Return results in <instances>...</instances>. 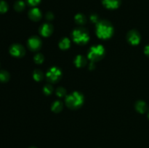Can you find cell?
<instances>
[{
  "label": "cell",
  "mask_w": 149,
  "mask_h": 148,
  "mask_svg": "<svg viewBox=\"0 0 149 148\" xmlns=\"http://www.w3.org/2000/svg\"><path fill=\"white\" fill-rule=\"evenodd\" d=\"M127 40L131 44L137 45L140 43L141 41V36L138 32L136 30H131L127 34Z\"/></svg>",
  "instance_id": "obj_7"
},
{
  "label": "cell",
  "mask_w": 149,
  "mask_h": 148,
  "mask_svg": "<svg viewBox=\"0 0 149 148\" xmlns=\"http://www.w3.org/2000/svg\"><path fill=\"white\" fill-rule=\"evenodd\" d=\"M90 19H91V20L93 22H94V23H98V17H97L96 15H92L91 16H90Z\"/></svg>",
  "instance_id": "obj_25"
},
{
  "label": "cell",
  "mask_w": 149,
  "mask_h": 148,
  "mask_svg": "<svg viewBox=\"0 0 149 148\" xmlns=\"http://www.w3.org/2000/svg\"><path fill=\"white\" fill-rule=\"evenodd\" d=\"M104 54V47L103 46H101V45H97V46H93L90 49V51L88 52V55H87V57H88L89 59H90L92 62H94L102 59Z\"/></svg>",
  "instance_id": "obj_4"
},
{
  "label": "cell",
  "mask_w": 149,
  "mask_h": 148,
  "mask_svg": "<svg viewBox=\"0 0 149 148\" xmlns=\"http://www.w3.org/2000/svg\"><path fill=\"white\" fill-rule=\"evenodd\" d=\"M8 10V4L5 1L0 0V13H4Z\"/></svg>",
  "instance_id": "obj_19"
},
{
  "label": "cell",
  "mask_w": 149,
  "mask_h": 148,
  "mask_svg": "<svg viewBox=\"0 0 149 148\" xmlns=\"http://www.w3.org/2000/svg\"><path fill=\"white\" fill-rule=\"evenodd\" d=\"M10 52L13 56L15 57H22L25 54V49L23 46H22L20 44H13L10 47Z\"/></svg>",
  "instance_id": "obj_6"
},
{
  "label": "cell",
  "mask_w": 149,
  "mask_h": 148,
  "mask_svg": "<svg viewBox=\"0 0 149 148\" xmlns=\"http://www.w3.org/2000/svg\"><path fill=\"white\" fill-rule=\"evenodd\" d=\"M46 18L47 19V20H52V19L53 18V15L52 14V12H48L47 14Z\"/></svg>",
  "instance_id": "obj_26"
},
{
  "label": "cell",
  "mask_w": 149,
  "mask_h": 148,
  "mask_svg": "<svg viewBox=\"0 0 149 148\" xmlns=\"http://www.w3.org/2000/svg\"><path fill=\"white\" fill-rule=\"evenodd\" d=\"M70 41L67 38H64L59 42V46L62 49H67L70 46Z\"/></svg>",
  "instance_id": "obj_14"
},
{
  "label": "cell",
  "mask_w": 149,
  "mask_h": 148,
  "mask_svg": "<svg viewBox=\"0 0 149 148\" xmlns=\"http://www.w3.org/2000/svg\"><path fill=\"white\" fill-rule=\"evenodd\" d=\"M39 32H40V33L43 36H45V37H46V36H49L52 32V26L48 24V23L43 24L41 26L40 29H39Z\"/></svg>",
  "instance_id": "obj_10"
},
{
  "label": "cell",
  "mask_w": 149,
  "mask_h": 148,
  "mask_svg": "<svg viewBox=\"0 0 149 148\" xmlns=\"http://www.w3.org/2000/svg\"><path fill=\"white\" fill-rule=\"evenodd\" d=\"M56 94L58 97H63L65 94V90L63 88H62V87H60V88H58V89H57Z\"/></svg>",
  "instance_id": "obj_21"
},
{
  "label": "cell",
  "mask_w": 149,
  "mask_h": 148,
  "mask_svg": "<svg viewBox=\"0 0 149 148\" xmlns=\"http://www.w3.org/2000/svg\"><path fill=\"white\" fill-rule=\"evenodd\" d=\"M29 16L32 20L37 21L42 17V13H41V11L38 8H33L29 11Z\"/></svg>",
  "instance_id": "obj_11"
},
{
  "label": "cell",
  "mask_w": 149,
  "mask_h": 148,
  "mask_svg": "<svg viewBox=\"0 0 149 148\" xmlns=\"http://www.w3.org/2000/svg\"><path fill=\"white\" fill-rule=\"evenodd\" d=\"M72 38L74 42L78 44H85L90 39L88 33L84 28H77L73 31Z\"/></svg>",
  "instance_id": "obj_3"
},
{
  "label": "cell",
  "mask_w": 149,
  "mask_h": 148,
  "mask_svg": "<svg viewBox=\"0 0 149 148\" xmlns=\"http://www.w3.org/2000/svg\"><path fill=\"white\" fill-rule=\"evenodd\" d=\"M103 4L106 8L114 10L120 6L121 0H103Z\"/></svg>",
  "instance_id": "obj_9"
},
{
  "label": "cell",
  "mask_w": 149,
  "mask_h": 148,
  "mask_svg": "<svg viewBox=\"0 0 149 148\" xmlns=\"http://www.w3.org/2000/svg\"><path fill=\"white\" fill-rule=\"evenodd\" d=\"M75 20L79 24H84L86 22V17L82 14H77L75 16Z\"/></svg>",
  "instance_id": "obj_18"
},
{
  "label": "cell",
  "mask_w": 149,
  "mask_h": 148,
  "mask_svg": "<svg viewBox=\"0 0 149 148\" xmlns=\"http://www.w3.org/2000/svg\"><path fill=\"white\" fill-rule=\"evenodd\" d=\"M47 78L52 82H56L61 77V71L58 68H51L46 74Z\"/></svg>",
  "instance_id": "obj_5"
},
{
  "label": "cell",
  "mask_w": 149,
  "mask_h": 148,
  "mask_svg": "<svg viewBox=\"0 0 149 148\" xmlns=\"http://www.w3.org/2000/svg\"><path fill=\"white\" fill-rule=\"evenodd\" d=\"M28 4H30L31 6H36L41 1V0H26Z\"/></svg>",
  "instance_id": "obj_24"
},
{
  "label": "cell",
  "mask_w": 149,
  "mask_h": 148,
  "mask_svg": "<svg viewBox=\"0 0 149 148\" xmlns=\"http://www.w3.org/2000/svg\"><path fill=\"white\" fill-rule=\"evenodd\" d=\"M34 60L36 63H42L44 60V57L42 55H40V54H38V55L35 56Z\"/></svg>",
  "instance_id": "obj_22"
},
{
  "label": "cell",
  "mask_w": 149,
  "mask_h": 148,
  "mask_svg": "<svg viewBox=\"0 0 149 148\" xmlns=\"http://www.w3.org/2000/svg\"><path fill=\"white\" fill-rule=\"evenodd\" d=\"M63 107V104L59 101H57L53 103L52 106V110H53L55 113H58V112H60L61 110H62Z\"/></svg>",
  "instance_id": "obj_16"
},
{
  "label": "cell",
  "mask_w": 149,
  "mask_h": 148,
  "mask_svg": "<svg viewBox=\"0 0 149 148\" xmlns=\"http://www.w3.org/2000/svg\"><path fill=\"white\" fill-rule=\"evenodd\" d=\"M86 62H87V60H86L85 58L83 56H81V55L77 56V58L75 59V64L77 67L84 66L86 65Z\"/></svg>",
  "instance_id": "obj_13"
},
{
  "label": "cell",
  "mask_w": 149,
  "mask_h": 148,
  "mask_svg": "<svg viewBox=\"0 0 149 148\" xmlns=\"http://www.w3.org/2000/svg\"><path fill=\"white\" fill-rule=\"evenodd\" d=\"M33 78L37 81H41L43 78V73H42V71H39V70L35 71L33 72Z\"/></svg>",
  "instance_id": "obj_20"
},
{
  "label": "cell",
  "mask_w": 149,
  "mask_h": 148,
  "mask_svg": "<svg viewBox=\"0 0 149 148\" xmlns=\"http://www.w3.org/2000/svg\"><path fill=\"white\" fill-rule=\"evenodd\" d=\"M10 78V75L8 73L5 71H0V81L2 82H6Z\"/></svg>",
  "instance_id": "obj_17"
},
{
  "label": "cell",
  "mask_w": 149,
  "mask_h": 148,
  "mask_svg": "<svg viewBox=\"0 0 149 148\" xmlns=\"http://www.w3.org/2000/svg\"><path fill=\"white\" fill-rule=\"evenodd\" d=\"M144 52H145L146 55L147 56L149 57V45L146 46L145 49H144Z\"/></svg>",
  "instance_id": "obj_27"
},
{
  "label": "cell",
  "mask_w": 149,
  "mask_h": 148,
  "mask_svg": "<svg viewBox=\"0 0 149 148\" xmlns=\"http://www.w3.org/2000/svg\"><path fill=\"white\" fill-rule=\"evenodd\" d=\"M44 91L46 94H50L52 91V88L50 85H47L44 87Z\"/></svg>",
  "instance_id": "obj_23"
},
{
  "label": "cell",
  "mask_w": 149,
  "mask_h": 148,
  "mask_svg": "<svg viewBox=\"0 0 149 148\" xmlns=\"http://www.w3.org/2000/svg\"><path fill=\"white\" fill-rule=\"evenodd\" d=\"M135 109L140 113H144L147 110V105L144 102L138 101L135 104Z\"/></svg>",
  "instance_id": "obj_12"
},
{
  "label": "cell",
  "mask_w": 149,
  "mask_h": 148,
  "mask_svg": "<svg viewBox=\"0 0 149 148\" xmlns=\"http://www.w3.org/2000/svg\"><path fill=\"white\" fill-rule=\"evenodd\" d=\"M65 102L66 105L69 108L77 109L82 105L83 102H84V97H83L82 94H80L79 92L75 91V92L67 96Z\"/></svg>",
  "instance_id": "obj_2"
},
{
  "label": "cell",
  "mask_w": 149,
  "mask_h": 148,
  "mask_svg": "<svg viewBox=\"0 0 149 148\" xmlns=\"http://www.w3.org/2000/svg\"><path fill=\"white\" fill-rule=\"evenodd\" d=\"M30 148H36V147H30Z\"/></svg>",
  "instance_id": "obj_28"
},
{
  "label": "cell",
  "mask_w": 149,
  "mask_h": 148,
  "mask_svg": "<svg viewBox=\"0 0 149 148\" xmlns=\"http://www.w3.org/2000/svg\"><path fill=\"white\" fill-rule=\"evenodd\" d=\"M148 118H149V114H148Z\"/></svg>",
  "instance_id": "obj_29"
},
{
  "label": "cell",
  "mask_w": 149,
  "mask_h": 148,
  "mask_svg": "<svg viewBox=\"0 0 149 148\" xmlns=\"http://www.w3.org/2000/svg\"><path fill=\"white\" fill-rule=\"evenodd\" d=\"M25 6H26V4H25L24 1H21V0H19V1H17L15 3L14 8L16 11L20 12L24 10Z\"/></svg>",
  "instance_id": "obj_15"
},
{
  "label": "cell",
  "mask_w": 149,
  "mask_h": 148,
  "mask_svg": "<svg viewBox=\"0 0 149 148\" xmlns=\"http://www.w3.org/2000/svg\"><path fill=\"white\" fill-rule=\"evenodd\" d=\"M96 33L100 39H109L113 33V26L107 20L99 21L96 26Z\"/></svg>",
  "instance_id": "obj_1"
},
{
  "label": "cell",
  "mask_w": 149,
  "mask_h": 148,
  "mask_svg": "<svg viewBox=\"0 0 149 148\" xmlns=\"http://www.w3.org/2000/svg\"><path fill=\"white\" fill-rule=\"evenodd\" d=\"M41 42L40 39L36 36H33V37L30 38L28 41V46L30 48V49L33 51H36L40 48L41 46Z\"/></svg>",
  "instance_id": "obj_8"
}]
</instances>
